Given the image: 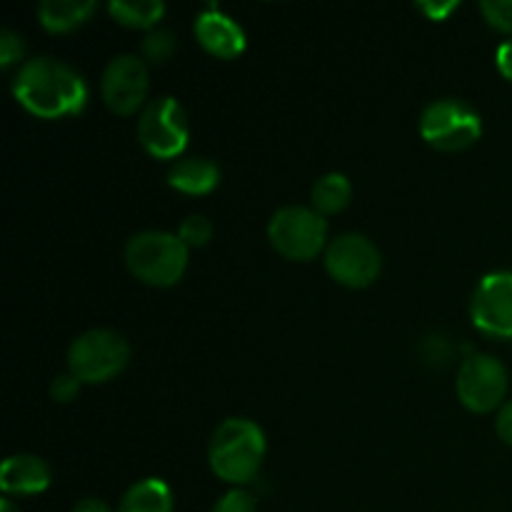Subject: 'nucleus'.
I'll list each match as a JSON object with an SVG mask.
<instances>
[{"instance_id": "3", "label": "nucleus", "mask_w": 512, "mask_h": 512, "mask_svg": "<svg viewBox=\"0 0 512 512\" xmlns=\"http://www.w3.org/2000/svg\"><path fill=\"white\" fill-rule=\"evenodd\" d=\"M125 265L130 273L153 288H170L188 270L190 248L168 230H140L125 243Z\"/></svg>"}, {"instance_id": "4", "label": "nucleus", "mask_w": 512, "mask_h": 512, "mask_svg": "<svg viewBox=\"0 0 512 512\" xmlns=\"http://www.w3.org/2000/svg\"><path fill=\"white\" fill-rule=\"evenodd\" d=\"M128 360V340L110 328L85 330L68 348V370L80 383H108L123 373Z\"/></svg>"}, {"instance_id": "20", "label": "nucleus", "mask_w": 512, "mask_h": 512, "mask_svg": "<svg viewBox=\"0 0 512 512\" xmlns=\"http://www.w3.org/2000/svg\"><path fill=\"white\" fill-rule=\"evenodd\" d=\"M178 238L183 240L188 248H203L213 238V223L205 215H188V218L180 220L178 225Z\"/></svg>"}, {"instance_id": "17", "label": "nucleus", "mask_w": 512, "mask_h": 512, "mask_svg": "<svg viewBox=\"0 0 512 512\" xmlns=\"http://www.w3.org/2000/svg\"><path fill=\"white\" fill-rule=\"evenodd\" d=\"M353 200V185H350L348 175L343 173H325L320 175L310 190V208L318 210L320 215H335L343 213Z\"/></svg>"}, {"instance_id": "12", "label": "nucleus", "mask_w": 512, "mask_h": 512, "mask_svg": "<svg viewBox=\"0 0 512 512\" xmlns=\"http://www.w3.org/2000/svg\"><path fill=\"white\" fill-rule=\"evenodd\" d=\"M195 38L198 43L208 50L215 58H238L245 50V30L240 28V23L235 18H230L228 13H223L220 8L210 5L203 13H198L195 18Z\"/></svg>"}, {"instance_id": "24", "label": "nucleus", "mask_w": 512, "mask_h": 512, "mask_svg": "<svg viewBox=\"0 0 512 512\" xmlns=\"http://www.w3.org/2000/svg\"><path fill=\"white\" fill-rule=\"evenodd\" d=\"M210 512H258V503H255L253 493H248L243 488H235L228 490Z\"/></svg>"}, {"instance_id": "30", "label": "nucleus", "mask_w": 512, "mask_h": 512, "mask_svg": "<svg viewBox=\"0 0 512 512\" xmlns=\"http://www.w3.org/2000/svg\"><path fill=\"white\" fill-rule=\"evenodd\" d=\"M0 512H20V508L10 498H3V503H0Z\"/></svg>"}, {"instance_id": "6", "label": "nucleus", "mask_w": 512, "mask_h": 512, "mask_svg": "<svg viewBox=\"0 0 512 512\" xmlns=\"http://www.w3.org/2000/svg\"><path fill=\"white\" fill-rule=\"evenodd\" d=\"M270 245L288 260H313L328 248V223L308 205H285L268 223Z\"/></svg>"}, {"instance_id": "21", "label": "nucleus", "mask_w": 512, "mask_h": 512, "mask_svg": "<svg viewBox=\"0 0 512 512\" xmlns=\"http://www.w3.org/2000/svg\"><path fill=\"white\" fill-rule=\"evenodd\" d=\"M453 343L443 335H428L425 340H420V358H423L425 365L430 368H443L453 360Z\"/></svg>"}, {"instance_id": "15", "label": "nucleus", "mask_w": 512, "mask_h": 512, "mask_svg": "<svg viewBox=\"0 0 512 512\" xmlns=\"http://www.w3.org/2000/svg\"><path fill=\"white\" fill-rule=\"evenodd\" d=\"M95 8V0H43L38 5V20L48 33H70L88 23Z\"/></svg>"}, {"instance_id": "29", "label": "nucleus", "mask_w": 512, "mask_h": 512, "mask_svg": "<svg viewBox=\"0 0 512 512\" xmlns=\"http://www.w3.org/2000/svg\"><path fill=\"white\" fill-rule=\"evenodd\" d=\"M73 512H115V510L100 498H83L73 505Z\"/></svg>"}, {"instance_id": "2", "label": "nucleus", "mask_w": 512, "mask_h": 512, "mask_svg": "<svg viewBox=\"0 0 512 512\" xmlns=\"http://www.w3.org/2000/svg\"><path fill=\"white\" fill-rule=\"evenodd\" d=\"M265 460V433L248 418H228L213 430L208 443L210 470L230 485L255 480Z\"/></svg>"}, {"instance_id": "5", "label": "nucleus", "mask_w": 512, "mask_h": 512, "mask_svg": "<svg viewBox=\"0 0 512 512\" xmlns=\"http://www.w3.org/2000/svg\"><path fill=\"white\" fill-rule=\"evenodd\" d=\"M420 135L443 153L470 148L483 135V118L473 105L458 98H438L420 113Z\"/></svg>"}, {"instance_id": "11", "label": "nucleus", "mask_w": 512, "mask_h": 512, "mask_svg": "<svg viewBox=\"0 0 512 512\" xmlns=\"http://www.w3.org/2000/svg\"><path fill=\"white\" fill-rule=\"evenodd\" d=\"M473 325L493 338H512V273L495 270L488 273L470 298Z\"/></svg>"}, {"instance_id": "14", "label": "nucleus", "mask_w": 512, "mask_h": 512, "mask_svg": "<svg viewBox=\"0 0 512 512\" xmlns=\"http://www.w3.org/2000/svg\"><path fill=\"white\" fill-rule=\"evenodd\" d=\"M168 183L178 193L208 195L218 188L220 168L215 160L200 155H180L168 170Z\"/></svg>"}, {"instance_id": "23", "label": "nucleus", "mask_w": 512, "mask_h": 512, "mask_svg": "<svg viewBox=\"0 0 512 512\" xmlns=\"http://www.w3.org/2000/svg\"><path fill=\"white\" fill-rule=\"evenodd\" d=\"M25 55V40L23 35L15 33L13 28H3L0 30V65L3 68H10V65L20 63L23 65Z\"/></svg>"}, {"instance_id": "8", "label": "nucleus", "mask_w": 512, "mask_h": 512, "mask_svg": "<svg viewBox=\"0 0 512 512\" xmlns=\"http://www.w3.org/2000/svg\"><path fill=\"white\" fill-rule=\"evenodd\" d=\"M323 263L335 283L345 288H368L383 270V255L368 235L340 233L325 248Z\"/></svg>"}, {"instance_id": "10", "label": "nucleus", "mask_w": 512, "mask_h": 512, "mask_svg": "<svg viewBox=\"0 0 512 512\" xmlns=\"http://www.w3.org/2000/svg\"><path fill=\"white\" fill-rule=\"evenodd\" d=\"M150 73L148 63L140 55L123 53L108 60L100 75L103 103L118 115H133L148 105Z\"/></svg>"}, {"instance_id": "26", "label": "nucleus", "mask_w": 512, "mask_h": 512, "mask_svg": "<svg viewBox=\"0 0 512 512\" xmlns=\"http://www.w3.org/2000/svg\"><path fill=\"white\" fill-rule=\"evenodd\" d=\"M415 8L428 20H448L450 13H455L460 8V3L458 0H440V3L438 0H418Z\"/></svg>"}, {"instance_id": "27", "label": "nucleus", "mask_w": 512, "mask_h": 512, "mask_svg": "<svg viewBox=\"0 0 512 512\" xmlns=\"http://www.w3.org/2000/svg\"><path fill=\"white\" fill-rule=\"evenodd\" d=\"M495 433L505 445L512 448V400H505V405L495 415Z\"/></svg>"}, {"instance_id": "7", "label": "nucleus", "mask_w": 512, "mask_h": 512, "mask_svg": "<svg viewBox=\"0 0 512 512\" xmlns=\"http://www.w3.org/2000/svg\"><path fill=\"white\" fill-rule=\"evenodd\" d=\"M190 138L188 113L173 95L148 100L138 115V140L153 158H180Z\"/></svg>"}, {"instance_id": "18", "label": "nucleus", "mask_w": 512, "mask_h": 512, "mask_svg": "<svg viewBox=\"0 0 512 512\" xmlns=\"http://www.w3.org/2000/svg\"><path fill=\"white\" fill-rule=\"evenodd\" d=\"M108 13L125 28L153 30L163 20L165 3L163 0H110Z\"/></svg>"}, {"instance_id": "1", "label": "nucleus", "mask_w": 512, "mask_h": 512, "mask_svg": "<svg viewBox=\"0 0 512 512\" xmlns=\"http://www.w3.org/2000/svg\"><path fill=\"white\" fill-rule=\"evenodd\" d=\"M10 88L28 113L45 120L78 115L90 98L83 75L53 55H35L25 60L13 75Z\"/></svg>"}, {"instance_id": "9", "label": "nucleus", "mask_w": 512, "mask_h": 512, "mask_svg": "<svg viewBox=\"0 0 512 512\" xmlns=\"http://www.w3.org/2000/svg\"><path fill=\"white\" fill-rule=\"evenodd\" d=\"M508 385V370L498 358L485 353H470L460 363L455 393H458L460 403L473 413H493L505 405Z\"/></svg>"}, {"instance_id": "22", "label": "nucleus", "mask_w": 512, "mask_h": 512, "mask_svg": "<svg viewBox=\"0 0 512 512\" xmlns=\"http://www.w3.org/2000/svg\"><path fill=\"white\" fill-rule=\"evenodd\" d=\"M480 13L488 20L490 28L500 33H512V0H483Z\"/></svg>"}, {"instance_id": "13", "label": "nucleus", "mask_w": 512, "mask_h": 512, "mask_svg": "<svg viewBox=\"0 0 512 512\" xmlns=\"http://www.w3.org/2000/svg\"><path fill=\"white\" fill-rule=\"evenodd\" d=\"M50 480H53V473L38 455L15 453L0 465V488L5 495L45 493L50 488Z\"/></svg>"}, {"instance_id": "19", "label": "nucleus", "mask_w": 512, "mask_h": 512, "mask_svg": "<svg viewBox=\"0 0 512 512\" xmlns=\"http://www.w3.org/2000/svg\"><path fill=\"white\" fill-rule=\"evenodd\" d=\"M175 50H178V35L170 28H163V25L148 30L145 38L140 40V58L145 63H168Z\"/></svg>"}, {"instance_id": "28", "label": "nucleus", "mask_w": 512, "mask_h": 512, "mask_svg": "<svg viewBox=\"0 0 512 512\" xmlns=\"http://www.w3.org/2000/svg\"><path fill=\"white\" fill-rule=\"evenodd\" d=\"M495 65H498L500 73L512 83V38L500 43V48L495 50Z\"/></svg>"}, {"instance_id": "25", "label": "nucleus", "mask_w": 512, "mask_h": 512, "mask_svg": "<svg viewBox=\"0 0 512 512\" xmlns=\"http://www.w3.org/2000/svg\"><path fill=\"white\" fill-rule=\"evenodd\" d=\"M80 385L83 383H80L70 370L68 373L55 375L53 383H50V398H53L55 403H73L80 393Z\"/></svg>"}, {"instance_id": "16", "label": "nucleus", "mask_w": 512, "mask_h": 512, "mask_svg": "<svg viewBox=\"0 0 512 512\" xmlns=\"http://www.w3.org/2000/svg\"><path fill=\"white\" fill-rule=\"evenodd\" d=\"M115 512H173V490L160 478L138 480L125 490Z\"/></svg>"}]
</instances>
